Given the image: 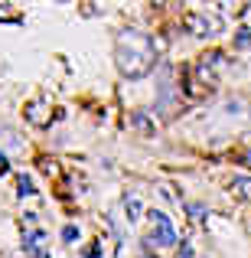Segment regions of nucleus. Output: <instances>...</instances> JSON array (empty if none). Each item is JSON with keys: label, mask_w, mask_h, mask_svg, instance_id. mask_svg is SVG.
<instances>
[{"label": "nucleus", "mask_w": 251, "mask_h": 258, "mask_svg": "<svg viewBox=\"0 0 251 258\" xmlns=\"http://www.w3.org/2000/svg\"><path fill=\"white\" fill-rule=\"evenodd\" d=\"M114 62H118L121 76L127 79H144L147 72L157 62V46L153 36L140 30H124L118 33V43H114Z\"/></svg>", "instance_id": "obj_1"}, {"label": "nucleus", "mask_w": 251, "mask_h": 258, "mask_svg": "<svg viewBox=\"0 0 251 258\" xmlns=\"http://www.w3.org/2000/svg\"><path fill=\"white\" fill-rule=\"evenodd\" d=\"M183 30L196 39H212L225 30V23H222V17H215V13H186V17H183Z\"/></svg>", "instance_id": "obj_2"}, {"label": "nucleus", "mask_w": 251, "mask_h": 258, "mask_svg": "<svg viewBox=\"0 0 251 258\" xmlns=\"http://www.w3.org/2000/svg\"><path fill=\"white\" fill-rule=\"evenodd\" d=\"M150 222H153V229H150V242H153V245H157V248L176 245V229H173V222H170L166 213L150 209Z\"/></svg>", "instance_id": "obj_3"}, {"label": "nucleus", "mask_w": 251, "mask_h": 258, "mask_svg": "<svg viewBox=\"0 0 251 258\" xmlns=\"http://www.w3.org/2000/svg\"><path fill=\"white\" fill-rule=\"evenodd\" d=\"M23 114H26V121H33L36 127H46L52 121V105L46 98H33V101H26Z\"/></svg>", "instance_id": "obj_4"}, {"label": "nucleus", "mask_w": 251, "mask_h": 258, "mask_svg": "<svg viewBox=\"0 0 251 258\" xmlns=\"http://www.w3.org/2000/svg\"><path fill=\"white\" fill-rule=\"evenodd\" d=\"M26 258H46V232L43 229H26Z\"/></svg>", "instance_id": "obj_5"}, {"label": "nucleus", "mask_w": 251, "mask_h": 258, "mask_svg": "<svg viewBox=\"0 0 251 258\" xmlns=\"http://www.w3.org/2000/svg\"><path fill=\"white\" fill-rule=\"evenodd\" d=\"M0 147L7 154H17V151H23V138L17 131H10V127H0Z\"/></svg>", "instance_id": "obj_6"}, {"label": "nucleus", "mask_w": 251, "mask_h": 258, "mask_svg": "<svg viewBox=\"0 0 251 258\" xmlns=\"http://www.w3.org/2000/svg\"><path fill=\"white\" fill-rule=\"evenodd\" d=\"M131 127H134V131H140V134H157V124H153L150 114H144V111H134L131 114Z\"/></svg>", "instance_id": "obj_7"}, {"label": "nucleus", "mask_w": 251, "mask_h": 258, "mask_svg": "<svg viewBox=\"0 0 251 258\" xmlns=\"http://www.w3.org/2000/svg\"><path fill=\"white\" fill-rule=\"evenodd\" d=\"M124 213H127V222H131V226L140 219L144 206H140V200H137V196H127V200H124Z\"/></svg>", "instance_id": "obj_8"}, {"label": "nucleus", "mask_w": 251, "mask_h": 258, "mask_svg": "<svg viewBox=\"0 0 251 258\" xmlns=\"http://www.w3.org/2000/svg\"><path fill=\"white\" fill-rule=\"evenodd\" d=\"M232 193H235V200H251V180L248 176H238L232 183Z\"/></svg>", "instance_id": "obj_9"}, {"label": "nucleus", "mask_w": 251, "mask_h": 258, "mask_svg": "<svg viewBox=\"0 0 251 258\" xmlns=\"http://www.w3.org/2000/svg\"><path fill=\"white\" fill-rule=\"evenodd\" d=\"M20 17H23V10H20L17 4H0V20H4V23H17Z\"/></svg>", "instance_id": "obj_10"}, {"label": "nucleus", "mask_w": 251, "mask_h": 258, "mask_svg": "<svg viewBox=\"0 0 251 258\" xmlns=\"http://www.w3.org/2000/svg\"><path fill=\"white\" fill-rule=\"evenodd\" d=\"M235 49H251V30L248 26H241V30L235 33Z\"/></svg>", "instance_id": "obj_11"}, {"label": "nucleus", "mask_w": 251, "mask_h": 258, "mask_svg": "<svg viewBox=\"0 0 251 258\" xmlns=\"http://www.w3.org/2000/svg\"><path fill=\"white\" fill-rule=\"evenodd\" d=\"M39 170H43L46 176H59V160H52V157H39Z\"/></svg>", "instance_id": "obj_12"}, {"label": "nucleus", "mask_w": 251, "mask_h": 258, "mask_svg": "<svg viewBox=\"0 0 251 258\" xmlns=\"http://www.w3.org/2000/svg\"><path fill=\"white\" fill-rule=\"evenodd\" d=\"M30 193H33V180L23 173V176H20V196H30Z\"/></svg>", "instance_id": "obj_13"}, {"label": "nucleus", "mask_w": 251, "mask_h": 258, "mask_svg": "<svg viewBox=\"0 0 251 258\" xmlns=\"http://www.w3.org/2000/svg\"><path fill=\"white\" fill-rule=\"evenodd\" d=\"M98 255H101V245H98V242H95V245H88L85 252H82V258H98Z\"/></svg>", "instance_id": "obj_14"}, {"label": "nucleus", "mask_w": 251, "mask_h": 258, "mask_svg": "<svg viewBox=\"0 0 251 258\" xmlns=\"http://www.w3.org/2000/svg\"><path fill=\"white\" fill-rule=\"evenodd\" d=\"M180 258H196V252H193V245H189V242L180 248Z\"/></svg>", "instance_id": "obj_15"}, {"label": "nucleus", "mask_w": 251, "mask_h": 258, "mask_svg": "<svg viewBox=\"0 0 251 258\" xmlns=\"http://www.w3.org/2000/svg\"><path fill=\"white\" fill-rule=\"evenodd\" d=\"M241 164H245V167H251V144L245 147V151H241Z\"/></svg>", "instance_id": "obj_16"}, {"label": "nucleus", "mask_w": 251, "mask_h": 258, "mask_svg": "<svg viewBox=\"0 0 251 258\" xmlns=\"http://www.w3.org/2000/svg\"><path fill=\"white\" fill-rule=\"evenodd\" d=\"M10 170V164H7V154H0V173H7Z\"/></svg>", "instance_id": "obj_17"}, {"label": "nucleus", "mask_w": 251, "mask_h": 258, "mask_svg": "<svg viewBox=\"0 0 251 258\" xmlns=\"http://www.w3.org/2000/svg\"><path fill=\"white\" fill-rule=\"evenodd\" d=\"M140 258H153V255H147V252H140Z\"/></svg>", "instance_id": "obj_18"}]
</instances>
